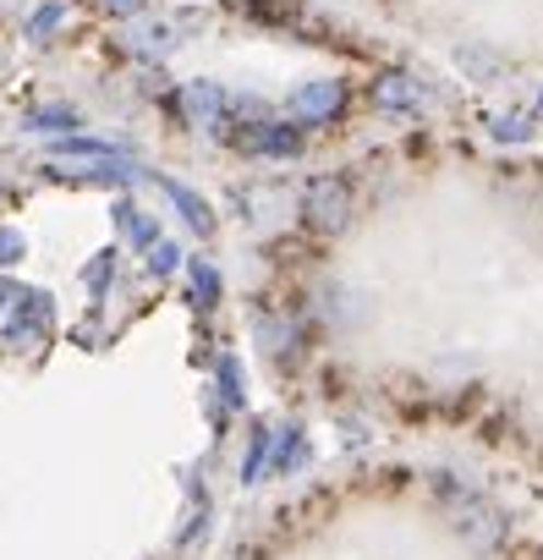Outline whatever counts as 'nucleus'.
I'll return each mask as SVG.
<instances>
[{
	"label": "nucleus",
	"instance_id": "nucleus-1",
	"mask_svg": "<svg viewBox=\"0 0 543 560\" xmlns=\"http://www.w3.org/2000/svg\"><path fill=\"white\" fill-rule=\"evenodd\" d=\"M286 110H292L297 127H330V121L346 110V83H341V78H308V83L292 89Z\"/></svg>",
	"mask_w": 543,
	"mask_h": 560
},
{
	"label": "nucleus",
	"instance_id": "nucleus-2",
	"mask_svg": "<svg viewBox=\"0 0 543 560\" xmlns=\"http://www.w3.org/2000/svg\"><path fill=\"white\" fill-rule=\"evenodd\" d=\"M303 214H308L314 231H341V225L352 220V187H346L341 176H319V182H308V192H303Z\"/></svg>",
	"mask_w": 543,
	"mask_h": 560
},
{
	"label": "nucleus",
	"instance_id": "nucleus-3",
	"mask_svg": "<svg viewBox=\"0 0 543 560\" xmlns=\"http://www.w3.org/2000/svg\"><path fill=\"white\" fill-rule=\"evenodd\" d=\"M50 325H56V303H50V292H23L17 308L7 314V341H12V347H34V341L50 336Z\"/></svg>",
	"mask_w": 543,
	"mask_h": 560
},
{
	"label": "nucleus",
	"instance_id": "nucleus-4",
	"mask_svg": "<svg viewBox=\"0 0 543 560\" xmlns=\"http://www.w3.org/2000/svg\"><path fill=\"white\" fill-rule=\"evenodd\" d=\"M181 110H187V121L192 127H220L225 121V110H231V100H225V89L220 83H187L181 89Z\"/></svg>",
	"mask_w": 543,
	"mask_h": 560
},
{
	"label": "nucleus",
	"instance_id": "nucleus-5",
	"mask_svg": "<svg viewBox=\"0 0 543 560\" xmlns=\"http://www.w3.org/2000/svg\"><path fill=\"white\" fill-rule=\"evenodd\" d=\"M297 127L292 121H247V132H241V149H252V154H297Z\"/></svg>",
	"mask_w": 543,
	"mask_h": 560
},
{
	"label": "nucleus",
	"instance_id": "nucleus-6",
	"mask_svg": "<svg viewBox=\"0 0 543 560\" xmlns=\"http://www.w3.org/2000/svg\"><path fill=\"white\" fill-rule=\"evenodd\" d=\"M456 527H461V533H467V538H472L477 549H488V544L499 538V527H505V522H499V516H494V511H488L483 500L461 494V505H456Z\"/></svg>",
	"mask_w": 543,
	"mask_h": 560
},
{
	"label": "nucleus",
	"instance_id": "nucleus-7",
	"mask_svg": "<svg viewBox=\"0 0 543 560\" xmlns=\"http://www.w3.org/2000/svg\"><path fill=\"white\" fill-rule=\"evenodd\" d=\"M423 100V89H417V78H406V72H385L379 83H374V105L379 110H412Z\"/></svg>",
	"mask_w": 543,
	"mask_h": 560
},
{
	"label": "nucleus",
	"instance_id": "nucleus-8",
	"mask_svg": "<svg viewBox=\"0 0 543 560\" xmlns=\"http://www.w3.org/2000/svg\"><path fill=\"white\" fill-rule=\"evenodd\" d=\"M303 462H308V434H303L297 423L275 429V445H269V467H275V472H297Z\"/></svg>",
	"mask_w": 543,
	"mask_h": 560
},
{
	"label": "nucleus",
	"instance_id": "nucleus-9",
	"mask_svg": "<svg viewBox=\"0 0 543 560\" xmlns=\"http://www.w3.org/2000/svg\"><path fill=\"white\" fill-rule=\"evenodd\" d=\"M160 187H165V192L176 198L181 220H187V225H192L198 236H209V231H214V214H209V203H203V198H198L192 187H181V182H170V176H160Z\"/></svg>",
	"mask_w": 543,
	"mask_h": 560
},
{
	"label": "nucleus",
	"instance_id": "nucleus-10",
	"mask_svg": "<svg viewBox=\"0 0 543 560\" xmlns=\"http://www.w3.org/2000/svg\"><path fill=\"white\" fill-rule=\"evenodd\" d=\"M187 275H192V303H198V308H214V303H220V269L203 264V258H192Z\"/></svg>",
	"mask_w": 543,
	"mask_h": 560
},
{
	"label": "nucleus",
	"instance_id": "nucleus-11",
	"mask_svg": "<svg viewBox=\"0 0 543 560\" xmlns=\"http://www.w3.org/2000/svg\"><path fill=\"white\" fill-rule=\"evenodd\" d=\"M456 67H467L472 83H494V78H499V56H494V50H477V45H461V50H456Z\"/></svg>",
	"mask_w": 543,
	"mask_h": 560
},
{
	"label": "nucleus",
	"instance_id": "nucleus-12",
	"mask_svg": "<svg viewBox=\"0 0 543 560\" xmlns=\"http://www.w3.org/2000/svg\"><path fill=\"white\" fill-rule=\"evenodd\" d=\"M116 220H121V231L132 236V247H154V242H160V225H154L149 214H138L132 203H116Z\"/></svg>",
	"mask_w": 543,
	"mask_h": 560
},
{
	"label": "nucleus",
	"instance_id": "nucleus-13",
	"mask_svg": "<svg viewBox=\"0 0 543 560\" xmlns=\"http://www.w3.org/2000/svg\"><path fill=\"white\" fill-rule=\"evenodd\" d=\"M269 445H275V429H252V445H247V462H241V483H258L263 478Z\"/></svg>",
	"mask_w": 543,
	"mask_h": 560
},
{
	"label": "nucleus",
	"instance_id": "nucleus-14",
	"mask_svg": "<svg viewBox=\"0 0 543 560\" xmlns=\"http://www.w3.org/2000/svg\"><path fill=\"white\" fill-rule=\"evenodd\" d=\"M61 18H67V12H61V0H50V7H39V12L28 18V39H34V45H45V39H56V28H61Z\"/></svg>",
	"mask_w": 543,
	"mask_h": 560
},
{
	"label": "nucleus",
	"instance_id": "nucleus-15",
	"mask_svg": "<svg viewBox=\"0 0 543 560\" xmlns=\"http://www.w3.org/2000/svg\"><path fill=\"white\" fill-rule=\"evenodd\" d=\"M110 275H116V253L105 247L88 269H83V287H88V298H105V287H110Z\"/></svg>",
	"mask_w": 543,
	"mask_h": 560
},
{
	"label": "nucleus",
	"instance_id": "nucleus-16",
	"mask_svg": "<svg viewBox=\"0 0 543 560\" xmlns=\"http://www.w3.org/2000/svg\"><path fill=\"white\" fill-rule=\"evenodd\" d=\"M34 132H72L78 127V110H67V105H50V110H34V121H28Z\"/></svg>",
	"mask_w": 543,
	"mask_h": 560
},
{
	"label": "nucleus",
	"instance_id": "nucleus-17",
	"mask_svg": "<svg viewBox=\"0 0 543 560\" xmlns=\"http://www.w3.org/2000/svg\"><path fill=\"white\" fill-rule=\"evenodd\" d=\"M132 45H138V50H143V56H160V50H170V45H176V34H170V28H165V23H143V28H138V39H132Z\"/></svg>",
	"mask_w": 543,
	"mask_h": 560
},
{
	"label": "nucleus",
	"instance_id": "nucleus-18",
	"mask_svg": "<svg viewBox=\"0 0 543 560\" xmlns=\"http://www.w3.org/2000/svg\"><path fill=\"white\" fill-rule=\"evenodd\" d=\"M176 264H181V247L176 242H154L149 247V269L154 275H176Z\"/></svg>",
	"mask_w": 543,
	"mask_h": 560
},
{
	"label": "nucleus",
	"instance_id": "nucleus-19",
	"mask_svg": "<svg viewBox=\"0 0 543 560\" xmlns=\"http://www.w3.org/2000/svg\"><path fill=\"white\" fill-rule=\"evenodd\" d=\"M23 253H28L23 231H12V225H0V269H12V264H17Z\"/></svg>",
	"mask_w": 543,
	"mask_h": 560
},
{
	"label": "nucleus",
	"instance_id": "nucleus-20",
	"mask_svg": "<svg viewBox=\"0 0 543 560\" xmlns=\"http://www.w3.org/2000/svg\"><path fill=\"white\" fill-rule=\"evenodd\" d=\"M61 154H99V160H121V149H116V143H99V138H72V143H61Z\"/></svg>",
	"mask_w": 543,
	"mask_h": 560
},
{
	"label": "nucleus",
	"instance_id": "nucleus-21",
	"mask_svg": "<svg viewBox=\"0 0 543 560\" xmlns=\"http://www.w3.org/2000/svg\"><path fill=\"white\" fill-rule=\"evenodd\" d=\"M494 138L521 143V138H532V121H527V116H494Z\"/></svg>",
	"mask_w": 543,
	"mask_h": 560
},
{
	"label": "nucleus",
	"instance_id": "nucleus-22",
	"mask_svg": "<svg viewBox=\"0 0 543 560\" xmlns=\"http://www.w3.org/2000/svg\"><path fill=\"white\" fill-rule=\"evenodd\" d=\"M220 385H225V401L241 407V369H236V358H220Z\"/></svg>",
	"mask_w": 543,
	"mask_h": 560
},
{
	"label": "nucleus",
	"instance_id": "nucleus-23",
	"mask_svg": "<svg viewBox=\"0 0 543 560\" xmlns=\"http://www.w3.org/2000/svg\"><path fill=\"white\" fill-rule=\"evenodd\" d=\"M99 7H105L110 18H132V12L143 7V0H99Z\"/></svg>",
	"mask_w": 543,
	"mask_h": 560
}]
</instances>
